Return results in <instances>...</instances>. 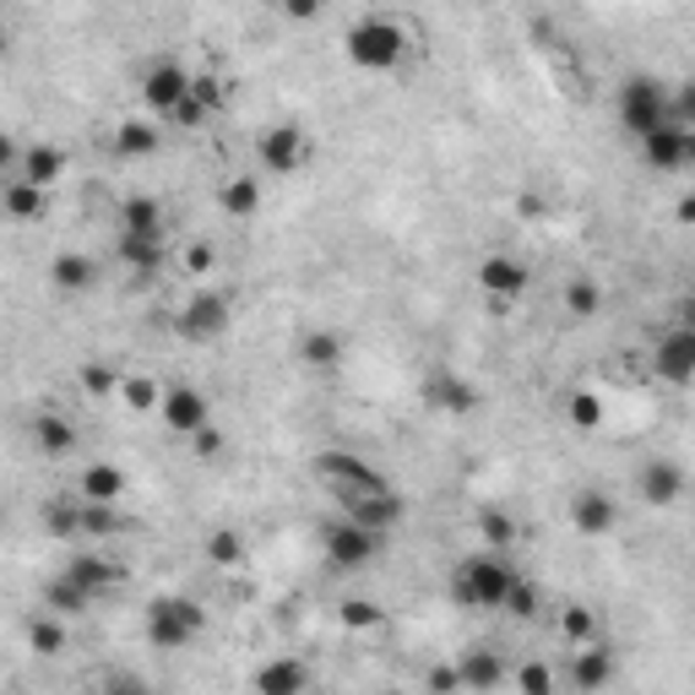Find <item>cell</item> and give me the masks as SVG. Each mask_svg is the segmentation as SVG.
Instances as JSON below:
<instances>
[{
    "mask_svg": "<svg viewBox=\"0 0 695 695\" xmlns=\"http://www.w3.org/2000/svg\"><path fill=\"white\" fill-rule=\"evenodd\" d=\"M413 50H419V39H413V28L402 17H365L343 39V55H348L354 71H397Z\"/></svg>",
    "mask_w": 695,
    "mask_h": 695,
    "instance_id": "6da1fadb",
    "label": "cell"
},
{
    "mask_svg": "<svg viewBox=\"0 0 695 695\" xmlns=\"http://www.w3.org/2000/svg\"><path fill=\"white\" fill-rule=\"evenodd\" d=\"M516 570H510L506 549H478L451 570V603L456 609H506Z\"/></svg>",
    "mask_w": 695,
    "mask_h": 695,
    "instance_id": "7a4b0ae2",
    "label": "cell"
},
{
    "mask_svg": "<svg viewBox=\"0 0 695 695\" xmlns=\"http://www.w3.org/2000/svg\"><path fill=\"white\" fill-rule=\"evenodd\" d=\"M310 473L320 478V489L337 501V510H348L354 501H365V495L386 489V473H380L376 462L354 456V451H320L316 462H310Z\"/></svg>",
    "mask_w": 695,
    "mask_h": 695,
    "instance_id": "3957f363",
    "label": "cell"
},
{
    "mask_svg": "<svg viewBox=\"0 0 695 695\" xmlns=\"http://www.w3.org/2000/svg\"><path fill=\"white\" fill-rule=\"evenodd\" d=\"M380 544H386V533L354 522V516H343V510H337V522L320 527V555H326L331 570H370L380 555Z\"/></svg>",
    "mask_w": 695,
    "mask_h": 695,
    "instance_id": "277c9868",
    "label": "cell"
},
{
    "mask_svg": "<svg viewBox=\"0 0 695 695\" xmlns=\"http://www.w3.org/2000/svg\"><path fill=\"white\" fill-rule=\"evenodd\" d=\"M201 625H207V614H201L196 598L164 592V598L147 603V641H152L158 652H186L190 641L201 635Z\"/></svg>",
    "mask_w": 695,
    "mask_h": 695,
    "instance_id": "5b68a950",
    "label": "cell"
},
{
    "mask_svg": "<svg viewBox=\"0 0 695 695\" xmlns=\"http://www.w3.org/2000/svg\"><path fill=\"white\" fill-rule=\"evenodd\" d=\"M620 120H625L631 136L668 126L674 120V87L657 82V76H625V87H620Z\"/></svg>",
    "mask_w": 695,
    "mask_h": 695,
    "instance_id": "8992f818",
    "label": "cell"
},
{
    "mask_svg": "<svg viewBox=\"0 0 695 695\" xmlns=\"http://www.w3.org/2000/svg\"><path fill=\"white\" fill-rule=\"evenodd\" d=\"M255 158H261L266 175H299L310 164V136L294 120H277V126H266L255 136Z\"/></svg>",
    "mask_w": 695,
    "mask_h": 695,
    "instance_id": "52a82bcc",
    "label": "cell"
},
{
    "mask_svg": "<svg viewBox=\"0 0 695 695\" xmlns=\"http://www.w3.org/2000/svg\"><path fill=\"white\" fill-rule=\"evenodd\" d=\"M652 376L663 386H691L695 380V331L691 326H668L657 343H652Z\"/></svg>",
    "mask_w": 695,
    "mask_h": 695,
    "instance_id": "ba28073f",
    "label": "cell"
},
{
    "mask_svg": "<svg viewBox=\"0 0 695 695\" xmlns=\"http://www.w3.org/2000/svg\"><path fill=\"white\" fill-rule=\"evenodd\" d=\"M158 413H164V424H169V435H196V430H207L212 424V408H207V391H196L190 380L180 386H164V402H158Z\"/></svg>",
    "mask_w": 695,
    "mask_h": 695,
    "instance_id": "9c48e42d",
    "label": "cell"
},
{
    "mask_svg": "<svg viewBox=\"0 0 695 695\" xmlns=\"http://www.w3.org/2000/svg\"><path fill=\"white\" fill-rule=\"evenodd\" d=\"M229 320H234V305L223 299V294H196L180 320H175V331L186 337V343H218L223 331H229Z\"/></svg>",
    "mask_w": 695,
    "mask_h": 695,
    "instance_id": "30bf717a",
    "label": "cell"
},
{
    "mask_svg": "<svg viewBox=\"0 0 695 695\" xmlns=\"http://www.w3.org/2000/svg\"><path fill=\"white\" fill-rule=\"evenodd\" d=\"M527 283H533V272H527V261L510 251H495L478 261V288L495 299V305H510V299H522L527 294Z\"/></svg>",
    "mask_w": 695,
    "mask_h": 695,
    "instance_id": "8fae6325",
    "label": "cell"
},
{
    "mask_svg": "<svg viewBox=\"0 0 695 695\" xmlns=\"http://www.w3.org/2000/svg\"><path fill=\"white\" fill-rule=\"evenodd\" d=\"M190 82H196V76H190L180 61H158V65L141 71V98H147V109L164 120L175 104H186L190 98Z\"/></svg>",
    "mask_w": 695,
    "mask_h": 695,
    "instance_id": "7c38bea8",
    "label": "cell"
},
{
    "mask_svg": "<svg viewBox=\"0 0 695 695\" xmlns=\"http://www.w3.org/2000/svg\"><path fill=\"white\" fill-rule=\"evenodd\" d=\"M685 141H691V126H680V120H668V126L635 136V147H641V158H646L652 175H674V169H685Z\"/></svg>",
    "mask_w": 695,
    "mask_h": 695,
    "instance_id": "4fadbf2b",
    "label": "cell"
},
{
    "mask_svg": "<svg viewBox=\"0 0 695 695\" xmlns=\"http://www.w3.org/2000/svg\"><path fill=\"white\" fill-rule=\"evenodd\" d=\"M570 522H576L581 538H609V533L620 527V506H614L609 489H581V495L570 501Z\"/></svg>",
    "mask_w": 695,
    "mask_h": 695,
    "instance_id": "5bb4252c",
    "label": "cell"
},
{
    "mask_svg": "<svg viewBox=\"0 0 695 695\" xmlns=\"http://www.w3.org/2000/svg\"><path fill=\"white\" fill-rule=\"evenodd\" d=\"M635 489H641V501H646L652 510H668L680 495H685V473H680L674 462L652 456V462H641V473H635Z\"/></svg>",
    "mask_w": 695,
    "mask_h": 695,
    "instance_id": "9a60e30c",
    "label": "cell"
},
{
    "mask_svg": "<svg viewBox=\"0 0 695 695\" xmlns=\"http://www.w3.org/2000/svg\"><path fill=\"white\" fill-rule=\"evenodd\" d=\"M343 516H354V522H365V527H376V533H391L402 516H408V501L386 484V489H376V495H365V501H354V506L343 510Z\"/></svg>",
    "mask_w": 695,
    "mask_h": 695,
    "instance_id": "2e32d148",
    "label": "cell"
},
{
    "mask_svg": "<svg viewBox=\"0 0 695 695\" xmlns=\"http://www.w3.org/2000/svg\"><path fill=\"white\" fill-rule=\"evenodd\" d=\"M310 668L299 663V657H277V663H266V668H255V691L261 695H299V691H310Z\"/></svg>",
    "mask_w": 695,
    "mask_h": 695,
    "instance_id": "e0dca14e",
    "label": "cell"
},
{
    "mask_svg": "<svg viewBox=\"0 0 695 695\" xmlns=\"http://www.w3.org/2000/svg\"><path fill=\"white\" fill-rule=\"evenodd\" d=\"M456 674H462V691H495L506 680V663L489 652V646H467L456 657Z\"/></svg>",
    "mask_w": 695,
    "mask_h": 695,
    "instance_id": "ac0fdd59",
    "label": "cell"
},
{
    "mask_svg": "<svg viewBox=\"0 0 695 695\" xmlns=\"http://www.w3.org/2000/svg\"><path fill=\"white\" fill-rule=\"evenodd\" d=\"M65 175V152L61 147H50V141H33V147H22V164H17V175L11 180H33V186H55Z\"/></svg>",
    "mask_w": 695,
    "mask_h": 695,
    "instance_id": "d6986e66",
    "label": "cell"
},
{
    "mask_svg": "<svg viewBox=\"0 0 695 695\" xmlns=\"http://www.w3.org/2000/svg\"><path fill=\"white\" fill-rule=\"evenodd\" d=\"M424 402L441 408V413H473V408H478V391H473L462 376H445L441 370V376L424 380Z\"/></svg>",
    "mask_w": 695,
    "mask_h": 695,
    "instance_id": "ffe728a7",
    "label": "cell"
},
{
    "mask_svg": "<svg viewBox=\"0 0 695 695\" xmlns=\"http://www.w3.org/2000/svg\"><path fill=\"white\" fill-rule=\"evenodd\" d=\"M614 680V646H581L570 663V685L576 691H603Z\"/></svg>",
    "mask_w": 695,
    "mask_h": 695,
    "instance_id": "44dd1931",
    "label": "cell"
},
{
    "mask_svg": "<svg viewBox=\"0 0 695 695\" xmlns=\"http://www.w3.org/2000/svg\"><path fill=\"white\" fill-rule=\"evenodd\" d=\"M218 207H223V218H255L261 212V175H229L218 186Z\"/></svg>",
    "mask_w": 695,
    "mask_h": 695,
    "instance_id": "7402d4cb",
    "label": "cell"
},
{
    "mask_svg": "<svg viewBox=\"0 0 695 695\" xmlns=\"http://www.w3.org/2000/svg\"><path fill=\"white\" fill-rule=\"evenodd\" d=\"M93 603H98V598H93V592H87L76 576H65V570L50 581V587H44V609H50V614H61V620H71V614H87Z\"/></svg>",
    "mask_w": 695,
    "mask_h": 695,
    "instance_id": "603a6c76",
    "label": "cell"
},
{
    "mask_svg": "<svg viewBox=\"0 0 695 695\" xmlns=\"http://www.w3.org/2000/svg\"><path fill=\"white\" fill-rule=\"evenodd\" d=\"M50 277H55V288H61V294H87V288L98 283V266H93L87 255L61 251L55 261H50Z\"/></svg>",
    "mask_w": 695,
    "mask_h": 695,
    "instance_id": "cb8c5ba5",
    "label": "cell"
},
{
    "mask_svg": "<svg viewBox=\"0 0 695 695\" xmlns=\"http://www.w3.org/2000/svg\"><path fill=\"white\" fill-rule=\"evenodd\" d=\"M158 147H164V126H152V120H120V130H115L120 158H152Z\"/></svg>",
    "mask_w": 695,
    "mask_h": 695,
    "instance_id": "d4e9b609",
    "label": "cell"
},
{
    "mask_svg": "<svg viewBox=\"0 0 695 695\" xmlns=\"http://www.w3.org/2000/svg\"><path fill=\"white\" fill-rule=\"evenodd\" d=\"M120 229H130V234H164V201L158 196H126L120 201Z\"/></svg>",
    "mask_w": 695,
    "mask_h": 695,
    "instance_id": "484cf974",
    "label": "cell"
},
{
    "mask_svg": "<svg viewBox=\"0 0 695 695\" xmlns=\"http://www.w3.org/2000/svg\"><path fill=\"white\" fill-rule=\"evenodd\" d=\"M44 207H50V190L44 186H33V180H6V212H11L17 223L44 218Z\"/></svg>",
    "mask_w": 695,
    "mask_h": 695,
    "instance_id": "4316f807",
    "label": "cell"
},
{
    "mask_svg": "<svg viewBox=\"0 0 695 695\" xmlns=\"http://www.w3.org/2000/svg\"><path fill=\"white\" fill-rule=\"evenodd\" d=\"M120 261L136 272H158L164 266V234H130L120 229Z\"/></svg>",
    "mask_w": 695,
    "mask_h": 695,
    "instance_id": "83f0119b",
    "label": "cell"
},
{
    "mask_svg": "<svg viewBox=\"0 0 695 695\" xmlns=\"http://www.w3.org/2000/svg\"><path fill=\"white\" fill-rule=\"evenodd\" d=\"M299 365L337 370V365H343V337H337V331H305V337H299Z\"/></svg>",
    "mask_w": 695,
    "mask_h": 695,
    "instance_id": "f1b7e54d",
    "label": "cell"
},
{
    "mask_svg": "<svg viewBox=\"0 0 695 695\" xmlns=\"http://www.w3.org/2000/svg\"><path fill=\"white\" fill-rule=\"evenodd\" d=\"M120 489H126V473L115 462H93L82 473V501H120Z\"/></svg>",
    "mask_w": 695,
    "mask_h": 695,
    "instance_id": "f546056e",
    "label": "cell"
},
{
    "mask_svg": "<svg viewBox=\"0 0 695 695\" xmlns=\"http://www.w3.org/2000/svg\"><path fill=\"white\" fill-rule=\"evenodd\" d=\"M566 419L570 430H581V435H592L609 413H603V397L598 391H566Z\"/></svg>",
    "mask_w": 695,
    "mask_h": 695,
    "instance_id": "4dcf8cb0",
    "label": "cell"
},
{
    "mask_svg": "<svg viewBox=\"0 0 695 695\" xmlns=\"http://www.w3.org/2000/svg\"><path fill=\"white\" fill-rule=\"evenodd\" d=\"M65 576H76L93 598H104V592L115 587V566H109V560H98V555H76V560L65 566Z\"/></svg>",
    "mask_w": 695,
    "mask_h": 695,
    "instance_id": "1f68e13d",
    "label": "cell"
},
{
    "mask_svg": "<svg viewBox=\"0 0 695 695\" xmlns=\"http://www.w3.org/2000/svg\"><path fill=\"white\" fill-rule=\"evenodd\" d=\"M33 441L44 445L50 456H65V451L76 445V430L65 424L61 413H39V419H33Z\"/></svg>",
    "mask_w": 695,
    "mask_h": 695,
    "instance_id": "d6a6232c",
    "label": "cell"
},
{
    "mask_svg": "<svg viewBox=\"0 0 695 695\" xmlns=\"http://www.w3.org/2000/svg\"><path fill=\"white\" fill-rule=\"evenodd\" d=\"M566 310L576 320H592L598 310H603V288H598L592 277H576V283H566Z\"/></svg>",
    "mask_w": 695,
    "mask_h": 695,
    "instance_id": "836d02e7",
    "label": "cell"
},
{
    "mask_svg": "<svg viewBox=\"0 0 695 695\" xmlns=\"http://www.w3.org/2000/svg\"><path fill=\"white\" fill-rule=\"evenodd\" d=\"M28 641H33V652H44V657H55V652H65V625H61V614H39L33 625H28Z\"/></svg>",
    "mask_w": 695,
    "mask_h": 695,
    "instance_id": "e575fe53",
    "label": "cell"
},
{
    "mask_svg": "<svg viewBox=\"0 0 695 695\" xmlns=\"http://www.w3.org/2000/svg\"><path fill=\"white\" fill-rule=\"evenodd\" d=\"M76 527L82 533H120V510H115V501H82L76 506Z\"/></svg>",
    "mask_w": 695,
    "mask_h": 695,
    "instance_id": "d590c367",
    "label": "cell"
},
{
    "mask_svg": "<svg viewBox=\"0 0 695 695\" xmlns=\"http://www.w3.org/2000/svg\"><path fill=\"white\" fill-rule=\"evenodd\" d=\"M207 120H212V109H207V104H201L196 93H190L186 104H175V109L164 115V126H169V130H201Z\"/></svg>",
    "mask_w": 695,
    "mask_h": 695,
    "instance_id": "8d00e7d4",
    "label": "cell"
},
{
    "mask_svg": "<svg viewBox=\"0 0 695 695\" xmlns=\"http://www.w3.org/2000/svg\"><path fill=\"white\" fill-rule=\"evenodd\" d=\"M120 397H126L130 408H158V402H164V386L147 376H130V380H120Z\"/></svg>",
    "mask_w": 695,
    "mask_h": 695,
    "instance_id": "74e56055",
    "label": "cell"
},
{
    "mask_svg": "<svg viewBox=\"0 0 695 695\" xmlns=\"http://www.w3.org/2000/svg\"><path fill=\"white\" fill-rule=\"evenodd\" d=\"M240 555H245V544H240L234 533H212V538H207V560H218V566H240Z\"/></svg>",
    "mask_w": 695,
    "mask_h": 695,
    "instance_id": "f35d334b",
    "label": "cell"
},
{
    "mask_svg": "<svg viewBox=\"0 0 695 695\" xmlns=\"http://www.w3.org/2000/svg\"><path fill=\"white\" fill-rule=\"evenodd\" d=\"M506 609H510V614H516V620H533V614H538V587H533V581H522V576H516V587H510Z\"/></svg>",
    "mask_w": 695,
    "mask_h": 695,
    "instance_id": "ab89813d",
    "label": "cell"
},
{
    "mask_svg": "<svg viewBox=\"0 0 695 695\" xmlns=\"http://www.w3.org/2000/svg\"><path fill=\"white\" fill-rule=\"evenodd\" d=\"M343 625H354V631H376L380 609L370 603V598H354V603H343Z\"/></svg>",
    "mask_w": 695,
    "mask_h": 695,
    "instance_id": "60d3db41",
    "label": "cell"
},
{
    "mask_svg": "<svg viewBox=\"0 0 695 695\" xmlns=\"http://www.w3.org/2000/svg\"><path fill=\"white\" fill-rule=\"evenodd\" d=\"M478 522H484V538H489V549H506L510 538H516V527H510L506 510H484Z\"/></svg>",
    "mask_w": 695,
    "mask_h": 695,
    "instance_id": "b9f144b4",
    "label": "cell"
},
{
    "mask_svg": "<svg viewBox=\"0 0 695 695\" xmlns=\"http://www.w3.org/2000/svg\"><path fill=\"white\" fill-rule=\"evenodd\" d=\"M82 386H87V397H109V391H120L115 370H104V365H82Z\"/></svg>",
    "mask_w": 695,
    "mask_h": 695,
    "instance_id": "7bdbcfd3",
    "label": "cell"
},
{
    "mask_svg": "<svg viewBox=\"0 0 695 695\" xmlns=\"http://www.w3.org/2000/svg\"><path fill=\"white\" fill-rule=\"evenodd\" d=\"M516 685H522L527 695H549V691H555V674H549L544 663H527V668L516 674Z\"/></svg>",
    "mask_w": 695,
    "mask_h": 695,
    "instance_id": "ee69618b",
    "label": "cell"
},
{
    "mask_svg": "<svg viewBox=\"0 0 695 695\" xmlns=\"http://www.w3.org/2000/svg\"><path fill=\"white\" fill-rule=\"evenodd\" d=\"M190 93H196V98H201V104H207L212 115H218V109L229 104V93H223V82H218V76H196V82H190Z\"/></svg>",
    "mask_w": 695,
    "mask_h": 695,
    "instance_id": "f6af8a7d",
    "label": "cell"
},
{
    "mask_svg": "<svg viewBox=\"0 0 695 695\" xmlns=\"http://www.w3.org/2000/svg\"><path fill=\"white\" fill-rule=\"evenodd\" d=\"M674 120L695 130V76H691V82H680V87H674Z\"/></svg>",
    "mask_w": 695,
    "mask_h": 695,
    "instance_id": "bcb514c9",
    "label": "cell"
},
{
    "mask_svg": "<svg viewBox=\"0 0 695 695\" xmlns=\"http://www.w3.org/2000/svg\"><path fill=\"white\" fill-rule=\"evenodd\" d=\"M566 635L570 641H587L592 635V609H566Z\"/></svg>",
    "mask_w": 695,
    "mask_h": 695,
    "instance_id": "7dc6e473",
    "label": "cell"
},
{
    "mask_svg": "<svg viewBox=\"0 0 695 695\" xmlns=\"http://www.w3.org/2000/svg\"><path fill=\"white\" fill-rule=\"evenodd\" d=\"M190 445H196V456H218V451H223V435H218V424L196 430V435H190Z\"/></svg>",
    "mask_w": 695,
    "mask_h": 695,
    "instance_id": "c3c4849f",
    "label": "cell"
},
{
    "mask_svg": "<svg viewBox=\"0 0 695 695\" xmlns=\"http://www.w3.org/2000/svg\"><path fill=\"white\" fill-rule=\"evenodd\" d=\"M430 691H462V674L456 668H430Z\"/></svg>",
    "mask_w": 695,
    "mask_h": 695,
    "instance_id": "681fc988",
    "label": "cell"
},
{
    "mask_svg": "<svg viewBox=\"0 0 695 695\" xmlns=\"http://www.w3.org/2000/svg\"><path fill=\"white\" fill-rule=\"evenodd\" d=\"M186 266H190V272H207V266H212V245H190Z\"/></svg>",
    "mask_w": 695,
    "mask_h": 695,
    "instance_id": "f907efd6",
    "label": "cell"
},
{
    "mask_svg": "<svg viewBox=\"0 0 695 695\" xmlns=\"http://www.w3.org/2000/svg\"><path fill=\"white\" fill-rule=\"evenodd\" d=\"M674 218H680L685 229H695V190H691V196H680V207H674Z\"/></svg>",
    "mask_w": 695,
    "mask_h": 695,
    "instance_id": "816d5d0a",
    "label": "cell"
},
{
    "mask_svg": "<svg viewBox=\"0 0 695 695\" xmlns=\"http://www.w3.org/2000/svg\"><path fill=\"white\" fill-rule=\"evenodd\" d=\"M680 326H691L695 331V299H680Z\"/></svg>",
    "mask_w": 695,
    "mask_h": 695,
    "instance_id": "f5cc1de1",
    "label": "cell"
},
{
    "mask_svg": "<svg viewBox=\"0 0 695 695\" xmlns=\"http://www.w3.org/2000/svg\"><path fill=\"white\" fill-rule=\"evenodd\" d=\"M685 169H695V130H691V141H685Z\"/></svg>",
    "mask_w": 695,
    "mask_h": 695,
    "instance_id": "db71d44e",
    "label": "cell"
},
{
    "mask_svg": "<svg viewBox=\"0 0 695 695\" xmlns=\"http://www.w3.org/2000/svg\"><path fill=\"white\" fill-rule=\"evenodd\" d=\"M272 6H277V11H283V6H288V0H272Z\"/></svg>",
    "mask_w": 695,
    "mask_h": 695,
    "instance_id": "11a10c76",
    "label": "cell"
},
{
    "mask_svg": "<svg viewBox=\"0 0 695 695\" xmlns=\"http://www.w3.org/2000/svg\"><path fill=\"white\" fill-rule=\"evenodd\" d=\"M484 6H495V0H484Z\"/></svg>",
    "mask_w": 695,
    "mask_h": 695,
    "instance_id": "9f6ffc18",
    "label": "cell"
}]
</instances>
